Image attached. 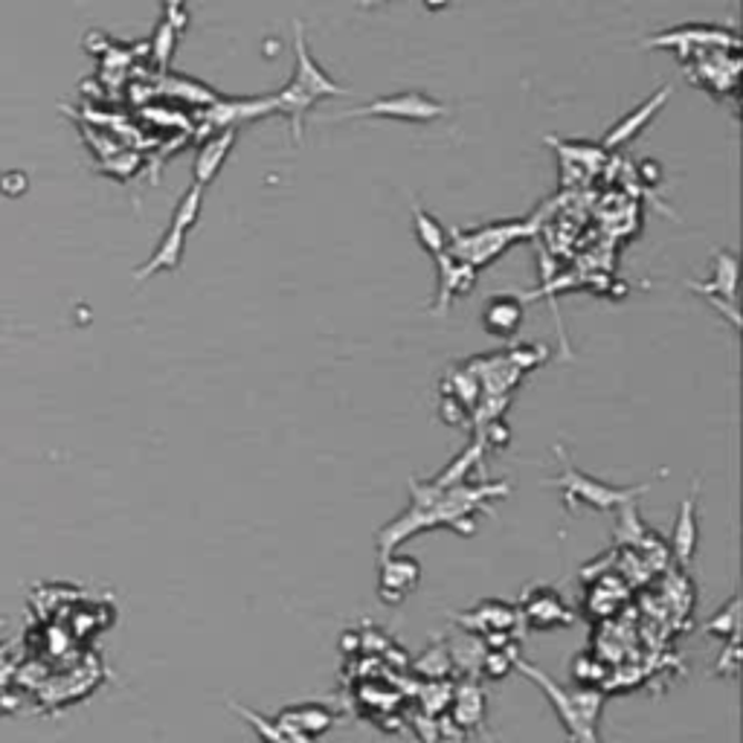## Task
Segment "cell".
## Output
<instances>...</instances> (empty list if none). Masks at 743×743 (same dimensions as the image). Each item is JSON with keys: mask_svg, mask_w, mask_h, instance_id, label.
Here are the masks:
<instances>
[{"mask_svg": "<svg viewBox=\"0 0 743 743\" xmlns=\"http://www.w3.org/2000/svg\"><path fill=\"white\" fill-rule=\"evenodd\" d=\"M412 502L401 517L387 522L378 531V555L395 553L398 546L410 540L412 535L430 529H453L457 535H473L477 522L473 517L482 511L491 500H500L511 493L508 482H479V486H436V482H416L412 479Z\"/></svg>", "mask_w": 743, "mask_h": 743, "instance_id": "cell-1", "label": "cell"}, {"mask_svg": "<svg viewBox=\"0 0 743 743\" xmlns=\"http://www.w3.org/2000/svg\"><path fill=\"white\" fill-rule=\"evenodd\" d=\"M346 90L340 88L332 76L325 74L320 61L311 56L309 41H305V27L302 21H294V76L287 81L280 94H271L273 111L291 123L294 140H302V119L309 117V111L316 102H323L329 96H343Z\"/></svg>", "mask_w": 743, "mask_h": 743, "instance_id": "cell-2", "label": "cell"}, {"mask_svg": "<svg viewBox=\"0 0 743 743\" xmlns=\"http://www.w3.org/2000/svg\"><path fill=\"white\" fill-rule=\"evenodd\" d=\"M515 663L522 677H529L546 694L549 706L555 708L558 721L567 729L569 743H602L598 741V717H602L604 706L602 692H593V688L573 692V688L555 683L538 665L526 663V659H515Z\"/></svg>", "mask_w": 743, "mask_h": 743, "instance_id": "cell-3", "label": "cell"}, {"mask_svg": "<svg viewBox=\"0 0 743 743\" xmlns=\"http://www.w3.org/2000/svg\"><path fill=\"white\" fill-rule=\"evenodd\" d=\"M555 453L564 459V471H560V477L546 479V486H555L564 493V502H567L569 511H575L578 506L596 508V511H613V508H622L627 506V502H636V497H642V493L654 486V479L642 482V486H613V482H602V479L578 471L567 459V450L564 448H555Z\"/></svg>", "mask_w": 743, "mask_h": 743, "instance_id": "cell-4", "label": "cell"}, {"mask_svg": "<svg viewBox=\"0 0 743 743\" xmlns=\"http://www.w3.org/2000/svg\"><path fill=\"white\" fill-rule=\"evenodd\" d=\"M529 224L522 222H502V224H491V227L482 229H468V233H450V256H457L459 262H468L471 267H482L486 262H493V258L500 256L506 251L508 244L517 242V238L529 236Z\"/></svg>", "mask_w": 743, "mask_h": 743, "instance_id": "cell-5", "label": "cell"}, {"mask_svg": "<svg viewBox=\"0 0 743 743\" xmlns=\"http://www.w3.org/2000/svg\"><path fill=\"white\" fill-rule=\"evenodd\" d=\"M448 108H444L439 99H433L430 94H421V90H401V94L381 96L375 102L361 105V108H352V111L340 114V119H398V123H433V119L444 117Z\"/></svg>", "mask_w": 743, "mask_h": 743, "instance_id": "cell-6", "label": "cell"}, {"mask_svg": "<svg viewBox=\"0 0 743 743\" xmlns=\"http://www.w3.org/2000/svg\"><path fill=\"white\" fill-rule=\"evenodd\" d=\"M421 578V567L410 555H383L381 558V584H378V596L387 604H401L407 596L416 593Z\"/></svg>", "mask_w": 743, "mask_h": 743, "instance_id": "cell-7", "label": "cell"}, {"mask_svg": "<svg viewBox=\"0 0 743 743\" xmlns=\"http://www.w3.org/2000/svg\"><path fill=\"white\" fill-rule=\"evenodd\" d=\"M522 616L531 627L538 630H553V627H569L575 616L569 607L560 602V596L549 587H531L522 598Z\"/></svg>", "mask_w": 743, "mask_h": 743, "instance_id": "cell-8", "label": "cell"}, {"mask_svg": "<svg viewBox=\"0 0 743 743\" xmlns=\"http://www.w3.org/2000/svg\"><path fill=\"white\" fill-rule=\"evenodd\" d=\"M668 94H671L668 88H659L654 96H648L639 108H633L630 114H625V117L618 119L616 126L607 131V137H604V143H602L604 151H613V148L627 146L633 137H639V134L645 131V126H651L656 114L663 111L665 105H668Z\"/></svg>", "mask_w": 743, "mask_h": 743, "instance_id": "cell-9", "label": "cell"}, {"mask_svg": "<svg viewBox=\"0 0 743 743\" xmlns=\"http://www.w3.org/2000/svg\"><path fill=\"white\" fill-rule=\"evenodd\" d=\"M436 265H439V294H436V311L444 314L450 309V302L457 296L468 294L473 285H477V267H471L468 262H459L457 256L442 253L436 256Z\"/></svg>", "mask_w": 743, "mask_h": 743, "instance_id": "cell-10", "label": "cell"}, {"mask_svg": "<svg viewBox=\"0 0 743 743\" xmlns=\"http://www.w3.org/2000/svg\"><path fill=\"white\" fill-rule=\"evenodd\" d=\"M236 137L238 128H224V131H218L206 143H201L198 155H195V177H192V184H198L201 189L213 186L215 177L222 175L229 151L236 146Z\"/></svg>", "mask_w": 743, "mask_h": 743, "instance_id": "cell-11", "label": "cell"}, {"mask_svg": "<svg viewBox=\"0 0 743 743\" xmlns=\"http://www.w3.org/2000/svg\"><path fill=\"white\" fill-rule=\"evenodd\" d=\"M273 111V99L271 96H258V99H218V102L209 108L206 114V123H213V128L224 131V128H236L238 123H247V119H262L271 117Z\"/></svg>", "mask_w": 743, "mask_h": 743, "instance_id": "cell-12", "label": "cell"}, {"mask_svg": "<svg viewBox=\"0 0 743 743\" xmlns=\"http://www.w3.org/2000/svg\"><path fill=\"white\" fill-rule=\"evenodd\" d=\"M450 721L457 723L459 729H482L486 721V694H482V685L477 680H465L459 688H453V697H450Z\"/></svg>", "mask_w": 743, "mask_h": 743, "instance_id": "cell-13", "label": "cell"}, {"mask_svg": "<svg viewBox=\"0 0 743 743\" xmlns=\"http://www.w3.org/2000/svg\"><path fill=\"white\" fill-rule=\"evenodd\" d=\"M186 236H189V233H184V229H177L169 224V229L163 233V238L155 247V253L148 256V262L140 267V271L134 273L137 282H146L148 276H155V273H160V271H177L180 262H184Z\"/></svg>", "mask_w": 743, "mask_h": 743, "instance_id": "cell-14", "label": "cell"}, {"mask_svg": "<svg viewBox=\"0 0 743 743\" xmlns=\"http://www.w3.org/2000/svg\"><path fill=\"white\" fill-rule=\"evenodd\" d=\"M285 726H291L300 735L320 737L323 732L334 726V712L325 708L323 703H296V706H287L276 714Z\"/></svg>", "mask_w": 743, "mask_h": 743, "instance_id": "cell-15", "label": "cell"}, {"mask_svg": "<svg viewBox=\"0 0 743 743\" xmlns=\"http://www.w3.org/2000/svg\"><path fill=\"white\" fill-rule=\"evenodd\" d=\"M227 706L256 732L262 743H314V737L300 735V732H294L291 726H285L280 717H265V714L253 712V708L242 706V703H233V700H229Z\"/></svg>", "mask_w": 743, "mask_h": 743, "instance_id": "cell-16", "label": "cell"}, {"mask_svg": "<svg viewBox=\"0 0 743 743\" xmlns=\"http://www.w3.org/2000/svg\"><path fill=\"white\" fill-rule=\"evenodd\" d=\"M482 323H486V332L493 334V338H515L522 323V305L515 296H493V300H488L486 311H482Z\"/></svg>", "mask_w": 743, "mask_h": 743, "instance_id": "cell-17", "label": "cell"}, {"mask_svg": "<svg viewBox=\"0 0 743 743\" xmlns=\"http://www.w3.org/2000/svg\"><path fill=\"white\" fill-rule=\"evenodd\" d=\"M671 546L677 553V560L688 567L697 553V511H694V493H688L677 511L674 529H671Z\"/></svg>", "mask_w": 743, "mask_h": 743, "instance_id": "cell-18", "label": "cell"}, {"mask_svg": "<svg viewBox=\"0 0 743 743\" xmlns=\"http://www.w3.org/2000/svg\"><path fill=\"white\" fill-rule=\"evenodd\" d=\"M412 229H416V242L430 253V256H442L450 247V233L436 222L428 209H421L419 204H412Z\"/></svg>", "mask_w": 743, "mask_h": 743, "instance_id": "cell-19", "label": "cell"}, {"mask_svg": "<svg viewBox=\"0 0 743 743\" xmlns=\"http://www.w3.org/2000/svg\"><path fill=\"white\" fill-rule=\"evenodd\" d=\"M515 610L502 602H482L473 613L462 616V625H468V630H502L515 625Z\"/></svg>", "mask_w": 743, "mask_h": 743, "instance_id": "cell-20", "label": "cell"}, {"mask_svg": "<svg viewBox=\"0 0 743 743\" xmlns=\"http://www.w3.org/2000/svg\"><path fill=\"white\" fill-rule=\"evenodd\" d=\"M735 285L737 258L732 253H717V258H714V282L712 285H697V291H703V294L714 291V294H721V302L726 300L729 305H735Z\"/></svg>", "mask_w": 743, "mask_h": 743, "instance_id": "cell-21", "label": "cell"}, {"mask_svg": "<svg viewBox=\"0 0 743 743\" xmlns=\"http://www.w3.org/2000/svg\"><path fill=\"white\" fill-rule=\"evenodd\" d=\"M201 206H204V189H201L198 184H192L189 189L184 192V198L177 201L175 215H172V227L192 233V227H195L201 218Z\"/></svg>", "mask_w": 743, "mask_h": 743, "instance_id": "cell-22", "label": "cell"}, {"mask_svg": "<svg viewBox=\"0 0 743 743\" xmlns=\"http://www.w3.org/2000/svg\"><path fill=\"white\" fill-rule=\"evenodd\" d=\"M177 38H180V32H177L175 23H169L166 18H160L155 36H151V59H155V65L160 67L163 74L169 70L172 56H175Z\"/></svg>", "mask_w": 743, "mask_h": 743, "instance_id": "cell-23", "label": "cell"}, {"mask_svg": "<svg viewBox=\"0 0 743 743\" xmlns=\"http://www.w3.org/2000/svg\"><path fill=\"white\" fill-rule=\"evenodd\" d=\"M737 627H741V602H729L726 613H721L717 618H712L706 625V633H723V636H732L737 639Z\"/></svg>", "mask_w": 743, "mask_h": 743, "instance_id": "cell-24", "label": "cell"}, {"mask_svg": "<svg viewBox=\"0 0 743 743\" xmlns=\"http://www.w3.org/2000/svg\"><path fill=\"white\" fill-rule=\"evenodd\" d=\"M163 18H166L169 23H175L177 32H184L186 23H189L186 0H163Z\"/></svg>", "mask_w": 743, "mask_h": 743, "instance_id": "cell-25", "label": "cell"}, {"mask_svg": "<svg viewBox=\"0 0 743 743\" xmlns=\"http://www.w3.org/2000/svg\"><path fill=\"white\" fill-rule=\"evenodd\" d=\"M433 743H468V732L459 729L450 717H444V721H439V732H436Z\"/></svg>", "mask_w": 743, "mask_h": 743, "instance_id": "cell-26", "label": "cell"}, {"mask_svg": "<svg viewBox=\"0 0 743 743\" xmlns=\"http://www.w3.org/2000/svg\"><path fill=\"white\" fill-rule=\"evenodd\" d=\"M444 3H448V0H428L430 9H439V7H444Z\"/></svg>", "mask_w": 743, "mask_h": 743, "instance_id": "cell-27", "label": "cell"}, {"mask_svg": "<svg viewBox=\"0 0 743 743\" xmlns=\"http://www.w3.org/2000/svg\"><path fill=\"white\" fill-rule=\"evenodd\" d=\"M363 3H366V7H369V3H381V0H363Z\"/></svg>", "mask_w": 743, "mask_h": 743, "instance_id": "cell-28", "label": "cell"}]
</instances>
